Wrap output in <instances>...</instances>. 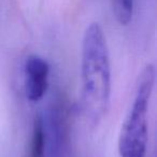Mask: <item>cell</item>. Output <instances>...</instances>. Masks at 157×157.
Segmentation results:
<instances>
[{"label": "cell", "instance_id": "6da1fadb", "mask_svg": "<svg viewBox=\"0 0 157 157\" xmlns=\"http://www.w3.org/2000/svg\"><path fill=\"white\" fill-rule=\"evenodd\" d=\"M81 103L86 117L98 123L107 113L111 97V66L107 40L100 25L92 23L82 41Z\"/></svg>", "mask_w": 157, "mask_h": 157}, {"label": "cell", "instance_id": "7a4b0ae2", "mask_svg": "<svg viewBox=\"0 0 157 157\" xmlns=\"http://www.w3.org/2000/svg\"><path fill=\"white\" fill-rule=\"evenodd\" d=\"M155 84V68L147 65L136 84L133 100L121 129L118 153L121 157H144L147 145L148 105Z\"/></svg>", "mask_w": 157, "mask_h": 157}, {"label": "cell", "instance_id": "3957f363", "mask_svg": "<svg viewBox=\"0 0 157 157\" xmlns=\"http://www.w3.org/2000/svg\"><path fill=\"white\" fill-rule=\"evenodd\" d=\"M50 66L48 61L37 55H31L25 61L24 86L29 101L37 102L45 95L48 87Z\"/></svg>", "mask_w": 157, "mask_h": 157}, {"label": "cell", "instance_id": "277c9868", "mask_svg": "<svg viewBox=\"0 0 157 157\" xmlns=\"http://www.w3.org/2000/svg\"><path fill=\"white\" fill-rule=\"evenodd\" d=\"M29 157H45V130L41 116H37L33 122Z\"/></svg>", "mask_w": 157, "mask_h": 157}, {"label": "cell", "instance_id": "5b68a950", "mask_svg": "<svg viewBox=\"0 0 157 157\" xmlns=\"http://www.w3.org/2000/svg\"><path fill=\"white\" fill-rule=\"evenodd\" d=\"M111 1L116 21L123 26L128 25L132 18L135 0H111Z\"/></svg>", "mask_w": 157, "mask_h": 157}]
</instances>
